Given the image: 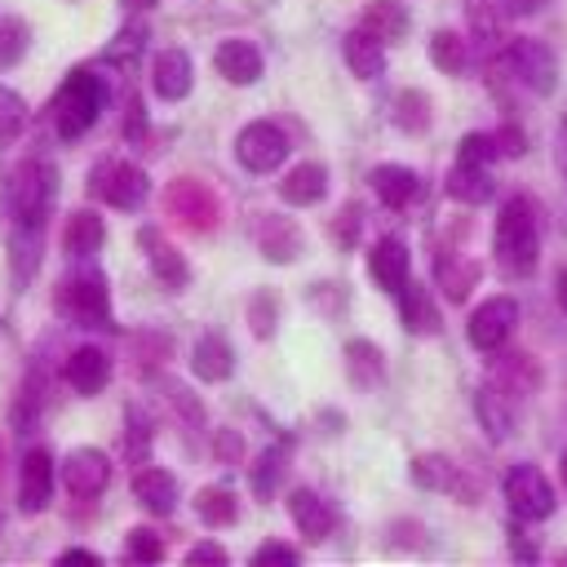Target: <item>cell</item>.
Returning <instances> with one entry per match:
<instances>
[{
  "label": "cell",
  "instance_id": "obj_14",
  "mask_svg": "<svg viewBox=\"0 0 567 567\" xmlns=\"http://www.w3.org/2000/svg\"><path fill=\"white\" fill-rule=\"evenodd\" d=\"M58 478H62L71 501H97L111 487V456L102 447H93V443H80V447H71L62 456Z\"/></svg>",
  "mask_w": 567,
  "mask_h": 567
},
{
  "label": "cell",
  "instance_id": "obj_38",
  "mask_svg": "<svg viewBox=\"0 0 567 567\" xmlns=\"http://www.w3.org/2000/svg\"><path fill=\"white\" fill-rule=\"evenodd\" d=\"M430 62L443 71V75H465V66H470V44H465V35L461 31H452V27H439L434 35H430Z\"/></svg>",
  "mask_w": 567,
  "mask_h": 567
},
{
  "label": "cell",
  "instance_id": "obj_62",
  "mask_svg": "<svg viewBox=\"0 0 567 567\" xmlns=\"http://www.w3.org/2000/svg\"><path fill=\"white\" fill-rule=\"evenodd\" d=\"M563 483H567V452H563Z\"/></svg>",
  "mask_w": 567,
  "mask_h": 567
},
{
  "label": "cell",
  "instance_id": "obj_8",
  "mask_svg": "<svg viewBox=\"0 0 567 567\" xmlns=\"http://www.w3.org/2000/svg\"><path fill=\"white\" fill-rule=\"evenodd\" d=\"M501 66H505V75H509L514 84H523V89L536 93V97H545V93L558 89V58H554L549 44L536 40V35H514V40L501 49Z\"/></svg>",
  "mask_w": 567,
  "mask_h": 567
},
{
  "label": "cell",
  "instance_id": "obj_9",
  "mask_svg": "<svg viewBox=\"0 0 567 567\" xmlns=\"http://www.w3.org/2000/svg\"><path fill=\"white\" fill-rule=\"evenodd\" d=\"M133 244H137V252H142V261H146V270H151V279L168 292V297H182L190 284H195V266L186 261V252L159 230V226H137V235H133Z\"/></svg>",
  "mask_w": 567,
  "mask_h": 567
},
{
  "label": "cell",
  "instance_id": "obj_60",
  "mask_svg": "<svg viewBox=\"0 0 567 567\" xmlns=\"http://www.w3.org/2000/svg\"><path fill=\"white\" fill-rule=\"evenodd\" d=\"M120 4H124L128 13H146V9H155L159 0H120Z\"/></svg>",
  "mask_w": 567,
  "mask_h": 567
},
{
  "label": "cell",
  "instance_id": "obj_27",
  "mask_svg": "<svg viewBox=\"0 0 567 567\" xmlns=\"http://www.w3.org/2000/svg\"><path fill=\"white\" fill-rule=\"evenodd\" d=\"M66 261H93L106 244V221L97 208H71L62 217V235H58Z\"/></svg>",
  "mask_w": 567,
  "mask_h": 567
},
{
  "label": "cell",
  "instance_id": "obj_10",
  "mask_svg": "<svg viewBox=\"0 0 567 567\" xmlns=\"http://www.w3.org/2000/svg\"><path fill=\"white\" fill-rule=\"evenodd\" d=\"M292 155V137L279 120H248L239 133H235V164L244 173H275L284 168V159Z\"/></svg>",
  "mask_w": 567,
  "mask_h": 567
},
{
  "label": "cell",
  "instance_id": "obj_49",
  "mask_svg": "<svg viewBox=\"0 0 567 567\" xmlns=\"http://www.w3.org/2000/svg\"><path fill=\"white\" fill-rule=\"evenodd\" d=\"M456 159H470V164H496V159H501L496 128H474V133H465L461 146H456Z\"/></svg>",
  "mask_w": 567,
  "mask_h": 567
},
{
  "label": "cell",
  "instance_id": "obj_57",
  "mask_svg": "<svg viewBox=\"0 0 567 567\" xmlns=\"http://www.w3.org/2000/svg\"><path fill=\"white\" fill-rule=\"evenodd\" d=\"M540 4H545V0H496V9H501L505 18H532Z\"/></svg>",
  "mask_w": 567,
  "mask_h": 567
},
{
  "label": "cell",
  "instance_id": "obj_48",
  "mask_svg": "<svg viewBox=\"0 0 567 567\" xmlns=\"http://www.w3.org/2000/svg\"><path fill=\"white\" fill-rule=\"evenodd\" d=\"M142 49H146V27H142V22H128V27L111 40V49H106V66H133V62L142 58Z\"/></svg>",
  "mask_w": 567,
  "mask_h": 567
},
{
  "label": "cell",
  "instance_id": "obj_30",
  "mask_svg": "<svg viewBox=\"0 0 567 567\" xmlns=\"http://www.w3.org/2000/svg\"><path fill=\"white\" fill-rule=\"evenodd\" d=\"M474 416H478V430L492 443H505L514 434V399H509V390L496 385V381H483L474 390Z\"/></svg>",
  "mask_w": 567,
  "mask_h": 567
},
{
  "label": "cell",
  "instance_id": "obj_41",
  "mask_svg": "<svg viewBox=\"0 0 567 567\" xmlns=\"http://www.w3.org/2000/svg\"><path fill=\"white\" fill-rule=\"evenodd\" d=\"M124 563H164L168 558V540H164V532L159 527H151V523H137V527H128L124 532V554H120Z\"/></svg>",
  "mask_w": 567,
  "mask_h": 567
},
{
  "label": "cell",
  "instance_id": "obj_19",
  "mask_svg": "<svg viewBox=\"0 0 567 567\" xmlns=\"http://www.w3.org/2000/svg\"><path fill=\"white\" fill-rule=\"evenodd\" d=\"M128 492H133V501H137L151 518H173V514H177V505H182L177 474H173V470H164V465H151V461H142V465L133 470Z\"/></svg>",
  "mask_w": 567,
  "mask_h": 567
},
{
  "label": "cell",
  "instance_id": "obj_25",
  "mask_svg": "<svg viewBox=\"0 0 567 567\" xmlns=\"http://www.w3.org/2000/svg\"><path fill=\"white\" fill-rule=\"evenodd\" d=\"M328 186H332L328 164L323 159H301V164L284 168V177L275 182V195L288 208H315L319 199H328Z\"/></svg>",
  "mask_w": 567,
  "mask_h": 567
},
{
  "label": "cell",
  "instance_id": "obj_36",
  "mask_svg": "<svg viewBox=\"0 0 567 567\" xmlns=\"http://www.w3.org/2000/svg\"><path fill=\"white\" fill-rule=\"evenodd\" d=\"M359 27H368L377 40L394 44V40H403V35L412 31V13H408V4H399V0H368L363 13H359Z\"/></svg>",
  "mask_w": 567,
  "mask_h": 567
},
{
  "label": "cell",
  "instance_id": "obj_33",
  "mask_svg": "<svg viewBox=\"0 0 567 567\" xmlns=\"http://www.w3.org/2000/svg\"><path fill=\"white\" fill-rule=\"evenodd\" d=\"M443 190H447L456 204H465V208L487 204V199L496 195L492 164H470V159H456V164L447 168V177H443Z\"/></svg>",
  "mask_w": 567,
  "mask_h": 567
},
{
  "label": "cell",
  "instance_id": "obj_12",
  "mask_svg": "<svg viewBox=\"0 0 567 567\" xmlns=\"http://www.w3.org/2000/svg\"><path fill=\"white\" fill-rule=\"evenodd\" d=\"M514 328H518V301L505 297V292L483 297V301L470 310V319H465V337H470V346L483 350V354L505 350L509 337H514Z\"/></svg>",
  "mask_w": 567,
  "mask_h": 567
},
{
  "label": "cell",
  "instance_id": "obj_28",
  "mask_svg": "<svg viewBox=\"0 0 567 567\" xmlns=\"http://www.w3.org/2000/svg\"><path fill=\"white\" fill-rule=\"evenodd\" d=\"M341 359H346V381L354 385V390H363V394H372V390H381L385 385V350L372 341V337H350L346 346H341Z\"/></svg>",
  "mask_w": 567,
  "mask_h": 567
},
{
  "label": "cell",
  "instance_id": "obj_23",
  "mask_svg": "<svg viewBox=\"0 0 567 567\" xmlns=\"http://www.w3.org/2000/svg\"><path fill=\"white\" fill-rule=\"evenodd\" d=\"M186 363H190V377H195V381L221 385V381L235 377V346H230V337H226L221 328H208V332L195 337Z\"/></svg>",
  "mask_w": 567,
  "mask_h": 567
},
{
  "label": "cell",
  "instance_id": "obj_39",
  "mask_svg": "<svg viewBox=\"0 0 567 567\" xmlns=\"http://www.w3.org/2000/svg\"><path fill=\"white\" fill-rule=\"evenodd\" d=\"M155 447V416L142 408V403H128L124 408V456L133 465H142Z\"/></svg>",
  "mask_w": 567,
  "mask_h": 567
},
{
  "label": "cell",
  "instance_id": "obj_4",
  "mask_svg": "<svg viewBox=\"0 0 567 567\" xmlns=\"http://www.w3.org/2000/svg\"><path fill=\"white\" fill-rule=\"evenodd\" d=\"M492 252L501 275L509 279H527L540 261V208L532 195H509L496 208V226H492Z\"/></svg>",
  "mask_w": 567,
  "mask_h": 567
},
{
  "label": "cell",
  "instance_id": "obj_58",
  "mask_svg": "<svg viewBox=\"0 0 567 567\" xmlns=\"http://www.w3.org/2000/svg\"><path fill=\"white\" fill-rule=\"evenodd\" d=\"M554 164L563 173V186H567V120L558 124V137H554Z\"/></svg>",
  "mask_w": 567,
  "mask_h": 567
},
{
  "label": "cell",
  "instance_id": "obj_18",
  "mask_svg": "<svg viewBox=\"0 0 567 567\" xmlns=\"http://www.w3.org/2000/svg\"><path fill=\"white\" fill-rule=\"evenodd\" d=\"M408 478L421 487V492H443V496H456V501H465V505H474V483L465 478V470L452 461V456H443V452H416L412 461H408Z\"/></svg>",
  "mask_w": 567,
  "mask_h": 567
},
{
  "label": "cell",
  "instance_id": "obj_16",
  "mask_svg": "<svg viewBox=\"0 0 567 567\" xmlns=\"http://www.w3.org/2000/svg\"><path fill=\"white\" fill-rule=\"evenodd\" d=\"M284 505H288L292 527H297L301 540H310V545L332 540L337 527H341V505H337L332 496H323L319 487H292V492L284 496Z\"/></svg>",
  "mask_w": 567,
  "mask_h": 567
},
{
  "label": "cell",
  "instance_id": "obj_2",
  "mask_svg": "<svg viewBox=\"0 0 567 567\" xmlns=\"http://www.w3.org/2000/svg\"><path fill=\"white\" fill-rule=\"evenodd\" d=\"M111 106V80L102 66L93 62H80L62 75L53 102H49V120H53V133L62 142H80L97 128V120L106 115Z\"/></svg>",
  "mask_w": 567,
  "mask_h": 567
},
{
  "label": "cell",
  "instance_id": "obj_42",
  "mask_svg": "<svg viewBox=\"0 0 567 567\" xmlns=\"http://www.w3.org/2000/svg\"><path fill=\"white\" fill-rule=\"evenodd\" d=\"M168 359H173V341H168L164 332L142 328V332L133 337V368H137V377H155Z\"/></svg>",
  "mask_w": 567,
  "mask_h": 567
},
{
  "label": "cell",
  "instance_id": "obj_31",
  "mask_svg": "<svg viewBox=\"0 0 567 567\" xmlns=\"http://www.w3.org/2000/svg\"><path fill=\"white\" fill-rule=\"evenodd\" d=\"M190 509H195V518H199L208 532H226V527L239 523L244 501H239V492H235L230 483H204V487L195 492Z\"/></svg>",
  "mask_w": 567,
  "mask_h": 567
},
{
  "label": "cell",
  "instance_id": "obj_34",
  "mask_svg": "<svg viewBox=\"0 0 567 567\" xmlns=\"http://www.w3.org/2000/svg\"><path fill=\"white\" fill-rule=\"evenodd\" d=\"M478 275H483V270H478L474 257H461V252H447V248L434 257V288H439L447 301H456V306L474 292Z\"/></svg>",
  "mask_w": 567,
  "mask_h": 567
},
{
  "label": "cell",
  "instance_id": "obj_5",
  "mask_svg": "<svg viewBox=\"0 0 567 567\" xmlns=\"http://www.w3.org/2000/svg\"><path fill=\"white\" fill-rule=\"evenodd\" d=\"M84 190H89V199H97L115 213H142L151 199V177L142 164H133L124 155H97L84 173Z\"/></svg>",
  "mask_w": 567,
  "mask_h": 567
},
{
  "label": "cell",
  "instance_id": "obj_32",
  "mask_svg": "<svg viewBox=\"0 0 567 567\" xmlns=\"http://www.w3.org/2000/svg\"><path fill=\"white\" fill-rule=\"evenodd\" d=\"M341 58L354 80H381L385 75V40H377L368 27H350L341 35Z\"/></svg>",
  "mask_w": 567,
  "mask_h": 567
},
{
  "label": "cell",
  "instance_id": "obj_29",
  "mask_svg": "<svg viewBox=\"0 0 567 567\" xmlns=\"http://www.w3.org/2000/svg\"><path fill=\"white\" fill-rule=\"evenodd\" d=\"M368 186H372V195H377V204H385V208H394V213H403L416 195H421V173L416 168H408V164H377L372 173H368Z\"/></svg>",
  "mask_w": 567,
  "mask_h": 567
},
{
  "label": "cell",
  "instance_id": "obj_55",
  "mask_svg": "<svg viewBox=\"0 0 567 567\" xmlns=\"http://www.w3.org/2000/svg\"><path fill=\"white\" fill-rule=\"evenodd\" d=\"M385 536H390V545H412V549H416V545H425L421 536H430V532H425L421 523H412V518H399V523H390Z\"/></svg>",
  "mask_w": 567,
  "mask_h": 567
},
{
  "label": "cell",
  "instance_id": "obj_20",
  "mask_svg": "<svg viewBox=\"0 0 567 567\" xmlns=\"http://www.w3.org/2000/svg\"><path fill=\"white\" fill-rule=\"evenodd\" d=\"M244 470H248V492H252L261 505H270V501L284 492V478H288V470H292V439H270L257 456L244 461Z\"/></svg>",
  "mask_w": 567,
  "mask_h": 567
},
{
  "label": "cell",
  "instance_id": "obj_53",
  "mask_svg": "<svg viewBox=\"0 0 567 567\" xmlns=\"http://www.w3.org/2000/svg\"><path fill=\"white\" fill-rule=\"evenodd\" d=\"M230 563V549L221 540H199L186 549V567H226Z\"/></svg>",
  "mask_w": 567,
  "mask_h": 567
},
{
  "label": "cell",
  "instance_id": "obj_54",
  "mask_svg": "<svg viewBox=\"0 0 567 567\" xmlns=\"http://www.w3.org/2000/svg\"><path fill=\"white\" fill-rule=\"evenodd\" d=\"M496 146H501V159H518L527 151V133L518 124H501L496 128Z\"/></svg>",
  "mask_w": 567,
  "mask_h": 567
},
{
  "label": "cell",
  "instance_id": "obj_7",
  "mask_svg": "<svg viewBox=\"0 0 567 567\" xmlns=\"http://www.w3.org/2000/svg\"><path fill=\"white\" fill-rule=\"evenodd\" d=\"M501 492H505V505H509V518H514V523H545V518L558 509L554 483H549L545 470L532 465V461L509 465L505 478H501Z\"/></svg>",
  "mask_w": 567,
  "mask_h": 567
},
{
  "label": "cell",
  "instance_id": "obj_56",
  "mask_svg": "<svg viewBox=\"0 0 567 567\" xmlns=\"http://www.w3.org/2000/svg\"><path fill=\"white\" fill-rule=\"evenodd\" d=\"M53 563H58V567H102V554H97V549H84V545H66Z\"/></svg>",
  "mask_w": 567,
  "mask_h": 567
},
{
  "label": "cell",
  "instance_id": "obj_3",
  "mask_svg": "<svg viewBox=\"0 0 567 567\" xmlns=\"http://www.w3.org/2000/svg\"><path fill=\"white\" fill-rule=\"evenodd\" d=\"M53 315L66 328L80 332H115V310H111V279L93 261H75L66 275L53 284Z\"/></svg>",
  "mask_w": 567,
  "mask_h": 567
},
{
  "label": "cell",
  "instance_id": "obj_26",
  "mask_svg": "<svg viewBox=\"0 0 567 567\" xmlns=\"http://www.w3.org/2000/svg\"><path fill=\"white\" fill-rule=\"evenodd\" d=\"M394 301H399V323H403L408 337H439V332H443V310H439L430 284L408 279V284L394 292Z\"/></svg>",
  "mask_w": 567,
  "mask_h": 567
},
{
  "label": "cell",
  "instance_id": "obj_50",
  "mask_svg": "<svg viewBox=\"0 0 567 567\" xmlns=\"http://www.w3.org/2000/svg\"><path fill=\"white\" fill-rule=\"evenodd\" d=\"M164 399H168L173 416H182V421L190 425V434L208 430V421H204V408H199V399H195L186 385H173V381H164Z\"/></svg>",
  "mask_w": 567,
  "mask_h": 567
},
{
  "label": "cell",
  "instance_id": "obj_44",
  "mask_svg": "<svg viewBox=\"0 0 567 567\" xmlns=\"http://www.w3.org/2000/svg\"><path fill=\"white\" fill-rule=\"evenodd\" d=\"M363 204L359 199H346L341 208H337V217L328 221V235H332V244L341 248V252H354L359 248V239H363Z\"/></svg>",
  "mask_w": 567,
  "mask_h": 567
},
{
  "label": "cell",
  "instance_id": "obj_11",
  "mask_svg": "<svg viewBox=\"0 0 567 567\" xmlns=\"http://www.w3.org/2000/svg\"><path fill=\"white\" fill-rule=\"evenodd\" d=\"M164 213L177 217V226H186L195 235H208L221 221V199L199 177H173L168 190H164Z\"/></svg>",
  "mask_w": 567,
  "mask_h": 567
},
{
  "label": "cell",
  "instance_id": "obj_61",
  "mask_svg": "<svg viewBox=\"0 0 567 567\" xmlns=\"http://www.w3.org/2000/svg\"><path fill=\"white\" fill-rule=\"evenodd\" d=\"M0 483H4V439H0Z\"/></svg>",
  "mask_w": 567,
  "mask_h": 567
},
{
  "label": "cell",
  "instance_id": "obj_1",
  "mask_svg": "<svg viewBox=\"0 0 567 567\" xmlns=\"http://www.w3.org/2000/svg\"><path fill=\"white\" fill-rule=\"evenodd\" d=\"M62 173L49 155H27L18 159L4 182H0V213H4V261L13 292H27V284L40 270L44 257V235L58 208Z\"/></svg>",
  "mask_w": 567,
  "mask_h": 567
},
{
  "label": "cell",
  "instance_id": "obj_17",
  "mask_svg": "<svg viewBox=\"0 0 567 567\" xmlns=\"http://www.w3.org/2000/svg\"><path fill=\"white\" fill-rule=\"evenodd\" d=\"M252 239H257L261 261H270V266H292V261L306 257V230L297 226V217H284V213H257V221H252Z\"/></svg>",
  "mask_w": 567,
  "mask_h": 567
},
{
  "label": "cell",
  "instance_id": "obj_51",
  "mask_svg": "<svg viewBox=\"0 0 567 567\" xmlns=\"http://www.w3.org/2000/svg\"><path fill=\"white\" fill-rule=\"evenodd\" d=\"M252 563H257V567H297V563H301V549L288 545V540H279V536H270V540H261V545L252 549Z\"/></svg>",
  "mask_w": 567,
  "mask_h": 567
},
{
  "label": "cell",
  "instance_id": "obj_45",
  "mask_svg": "<svg viewBox=\"0 0 567 567\" xmlns=\"http://www.w3.org/2000/svg\"><path fill=\"white\" fill-rule=\"evenodd\" d=\"M492 381H496V385H505L509 394H523V390H536L540 372H536L532 354H505V359L492 368Z\"/></svg>",
  "mask_w": 567,
  "mask_h": 567
},
{
  "label": "cell",
  "instance_id": "obj_13",
  "mask_svg": "<svg viewBox=\"0 0 567 567\" xmlns=\"http://www.w3.org/2000/svg\"><path fill=\"white\" fill-rule=\"evenodd\" d=\"M111 372H115V359L97 341H80L71 350H62V381L75 399H97L106 390Z\"/></svg>",
  "mask_w": 567,
  "mask_h": 567
},
{
  "label": "cell",
  "instance_id": "obj_59",
  "mask_svg": "<svg viewBox=\"0 0 567 567\" xmlns=\"http://www.w3.org/2000/svg\"><path fill=\"white\" fill-rule=\"evenodd\" d=\"M554 297H558V306H563V315H567V266L558 270V284H554Z\"/></svg>",
  "mask_w": 567,
  "mask_h": 567
},
{
  "label": "cell",
  "instance_id": "obj_35",
  "mask_svg": "<svg viewBox=\"0 0 567 567\" xmlns=\"http://www.w3.org/2000/svg\"><path fill=\"white\" fill-rule=\"evenodd\" d=\"M390 124L408 137H421L430 124H434V102L425 89H399L390 97Z\"/></svg>",
  "mask_w": 567,
  "mask_h": 567
},
{
  "label": "cell",
  "instance_id": "obj_22",
  "mask_svg": "<svg viewBox=\"0 0 567 567\" xmlns=\"http://www.w3.org/2000/svg\"><path fill=\"white\" fill-rule=\"evenodd\" d=\"M368 275L385 297H394L412 279V248L399 235H377L368 248Z\"/></svg>",
  "mask_w": 567,
  "mask_h": 567
},
{
  "label": "cell",
  "instance_id": "obj_47",
  "mask_svg": "<svg viewBox=\"0 0 567 567\" xmlns=\"http://www.w3.org/2000/svg\"><path fill=\"white\" fill-rule=\"evenodd\" d=\"M306 301H310L319 315L341 319V315H346V306H350V288H346L341 279H315V284L306 288Z\"/></svg>",
  "mask_w": 567,
  "mask_h": 567
},
{
  "label": "cell",
  "instance_id": "obj_52",
  "mask_svg": "<svg viewBox=\"0 0 567 567\" xmlns=\"http://www.w3.org/2000/svg\"><path fill=\"white\" fill-rule=\"evenodd\" d=\"M146 133H151L146 102H142L137 93H128V102H124V137H128V142H137V146H146Z\"/></svg>",
  "mask_w": 567,
  "mask_h": 567
},
{
  "label": "cell",
  "instance_id": "obj_40",
  "mask_svg": "<svg viewBox=\"0 0 567 567\" xmlns=\"http://www.w3.org/2000/svg\"><path fill=\"white\" fill-rule=\"evenodd\" d=\"M27 124H31V106H27V97H22L13 84L0 80V155L27 133Z\"/></svg>",
  "mask_w": 567,
  "mask_h": 567
},
{
  "label": "cell",
  "instance_id": "obj_15",
  "mask_svg": "<svg viewBox=\"0 0 567 567\" xmlns=\"http://www.w3.org/2000/svg\"><path fill=\"white\" fill-rule=\"evenodd\" d=\"M58 492V461L44 443H31L18 461V514H44Z\"/></svg>",
  "mask_w": 567,
  "mask_h": 567
},
{
  "label": "cell",
  "instance_id": "obj_46",
  "mask_svg": "<svg viewBox=\"0 0 567 567\" xmlns=\"http://www.w3.org/2000/svg\"><path fill=\"white\" fill-rule=\"evenodd\" d=\"M208 452H213L217 465L244 470V461H248V439H244L235 425H217V430H208Z\"/></svg>",
  "mask_w": 567,
  "mask_h": 567
},
{
  "label": "cell",
  "instance_id": "obj_24",
  "mask_svg": "<svg viewBox=\"0 0 567 567\" xmlns=\"http://www.w3.org/2000/svg\"><path fill=\"white\" fill-rule=\"evenodd\" d=\"M195 89V58L186 49H159L151 58V93L159 102H186Z\"/></svg>",
  "mask_w": 567,
  "mask_h": 567
},
{
  "label": "cell",
  "instance_id": "obj_43",
  "mask_svg": "<svg viewBox=\"0 0 567 567\" xmlns=\"http://www.w3.org/2000/svg\"><path fill=\"white\" fill-rule=\"evenodd\" d=\"M27 53H31V27H27V18L4 13L0 18V71H13Z\"/></svg>",
  "mask_w": 567,
  "mask_h": 567
},
{
  "label": "cell",
  "instance_id": "obj_37",
  "mask_svg": "<svg viewBox=\"0 0 567 567\" xmlns=\"http://www.w3.org/2000/svg\"><path fill=\"white\" fill-rule=\"evenodd\" d=\"M244 323H248V332H252L257 341H270V337L279 332V323H284V301H279V292H275V288H252L248 301H244Z\"/></svg>",
  "mask_w": 567,
  "mask_h": 567
},
{
  "label": "cell",
  "instance_id": "obj_6",
  "mask_svg": "<svg viewBox=\"0 0 567 567\" xmlns=\"http://www.w3.org/2000/svg\"><path fill=\"white\" fill-rule=\"evenodd\" d=\"M53 390H58V368L49 363L44 350H31V359H27V368H22V381H18V390H13V403H9V425H13V434H31V430L44 421V412H49V403H53Z\"/></svg>",
  "mask_w": 567,
  "mask_h": 567
},
{
  "label": "cell",
  "instance_id": "obj_21",
  "mask_svg": "<svg viewBox=\"0 0 567 567\" xmlns=\"http://www.w3.org/2000/svg\"><path fill=\"white\" fill-rule=\"evenodd\" d=\"M213 71L235 84V89H248L266 75V53L257 49V40H244V35H226L217 49H213Z\"/></svg>",
  "mask_w": 567,
  "mask_h": 567
}]
</instances>
